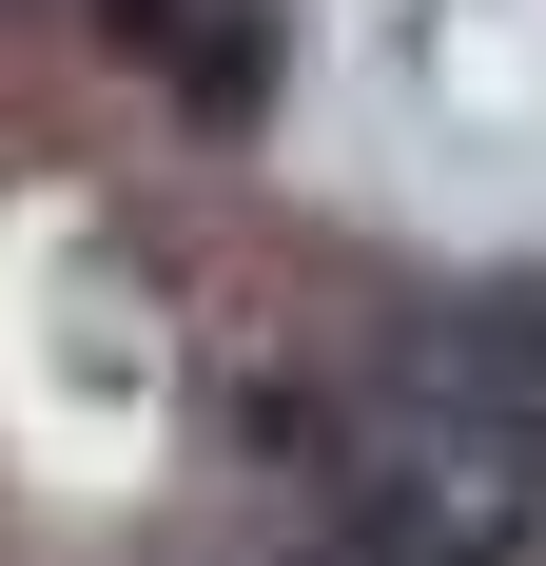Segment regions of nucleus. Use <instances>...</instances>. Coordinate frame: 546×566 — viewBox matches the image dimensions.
I'll list each match as a JSON object with an SVG mask.
<instances>
[{
	"label": "nucleus",
	"mask_w": 546,
	"mask_h": 566,
	"mask_svg": "<svg viewBox=\"0 0 546 566\" xmlns=\"http://www.w3.org/2000/svg\"><path fill=\"white\" fill-rule=\"evenodd\" d=\"M371 391L546 450V293H430V313H390V371H371Z\"/></svg>",
	"instance_id": "f257e3e1"
},
{
	"label": "nucleus",
	"mask_w": 546,
	"mask_h": 566,
	"mask_svg": "<svg viewBox=\"0 0 546 566\" xmlns=\"http://www.w3.org/2000/svg\"><path fill=\"white\" fill-rule=\"evenodd\" d=\"M176 98H196V117H254V98H273V20H254V0H196V40H176Z\"/></svg>",
	"instance_id": "f03ea898"
},
{
	"label": "nucleus",
	"mask_w": 546,
	"mask_h": 566,
	"mask_svg": "<svg viewBox=\"0 0 546 566\" xmlns=\"http://www.w3.org/2000/svg\"><path fill=\"white\" fill-rule=\"evenodd\" d=\"M98 40H137V59H176V40H196V0H98Z\"/></svg>",
	"instance_id": "7ed1b4c3"
}]
</instances>
